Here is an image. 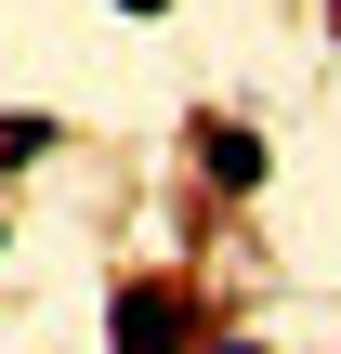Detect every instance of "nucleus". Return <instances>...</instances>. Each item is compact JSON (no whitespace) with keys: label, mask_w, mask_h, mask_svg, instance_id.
<instances>
[{"label":"nucleus","mask_w":341,"mask_h":354,"mask_svg":"<svg viewBox=\"0 0 341 354\" xmlns=\"http://www.w3.org/2000/svg\"><path fill=\"white\" fill-rule=\"evenodd\" d=\"M197 171H210L223 197H250V184H263V131H250V118H197Z\"/></svg>","instance_id":"1"},{"label":"nucleus","mask_w":341,"mask_h":354,"mask_svg":"<svg viewBox=\"0 0 341 354\" xmlns=\"http://www.w3.org/2000/svg\"><path fill=\"white\" fill-rule=\"evenodd\" d=\"M171 342H184V289H158V276L118 289V354H171Z\"/></svg>","instance_id":"2"},{"label":"nucleus","mask_w":341,"mask_h":354,"mask_svg":"<svg viewBox=\"0 0 341 354\" xmlns=\"http://www.w3.org/2000/svg\"><path fill=\"white\" fill-rule=\"evenodd\" d=\"M39 145H53V118H0V171H26Z\"/></svg>","instance_id":"3"},{"label":"nucleus","mask_w":341,"mask_h":354,"mask_svg":"<svg viewBox=\"0 0 341 354\" xmlns=\"http://www.w3.org/2000/svg\"><path fill=\"white\" fill-rule=\"evenodd\" d=\"M118 13H171V0H118Z\"/></svg>","instance_id":"4"},{"label":"nucleus","mask_w":341,"mask_h":354,"mask_svg":"<svg viewBox=\"0 0 341 354\" xmlns=\"http://www.w3.org/2000/svg\"><path fill=\"white\" fill-rule=\"evenodd\" d=\"M210 354H263V342H210Z\"/></svg>","instance_id":"5"}]
</instances>
